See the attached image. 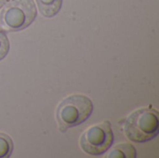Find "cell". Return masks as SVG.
I'll list each match as a JSON object with an SVG mask.
<instances>
[{"mask_svg": "<svg viewBox=\"0 0 159 158\" xmlns=\"http://www.w3.org/2000/svg\"><path fill=\"white\" fill-rule=\"evenodd\" d=\"M93 112L91 100L81 94L71 95L58 105L56 118L61 132L84 123Z\"/></svg>", "mask_w": 159, "mask_h": 158, "instance_id": "6da1fadb", "label": "cell"}, {"mask_svg": "<svg viewBox=\"0 0 159 158\" xmlns=\"http://www.w3.org/2000/svg\"><path fill=\"white\" fill-rule=\"evenodd\" d=\"M124 131L134 142H146L155 139L159 132L158 112L152 108H141L126 120Z\"/></svg>", "mask_w": 159, "mask_h": 158, "instance_id": "7a4b0ae2", "label": "cell"}, {"mask_svg": "<svg viewBox=\"0 0 159 158\" xmlns=\"http://www.w3.org/2000/svg\"><path fill=\"white\" fill-rule=\"evenodd\" d=\"M36 14L34 0H10L0 13V23L8 32H19L30 26Z\"/></svg>", "mask_w": 159, "mask_h": 158, "instance_id": "3957f363", "label": "cell"}, {"mask_svg": "<svg viewBox=\"0 0 159 158\" xmlns=\"http://www.w3.org/2000/svg\"><path fill=\"white\" fill-rule=\"evenodd\" d=\"M114 143V133L110 121L92 126L80 138L81 149L89 156L105 154Z\"/></svg>", "mask_w": 159, "mask_h": 158, "instance_id": "277c9868", "label": "cell"}, {"mask_svg": "<svg viewBox=\"0 0 159 158\" xmlns=\"http://www.w3.org/2000/svg\"><path fill=\"white\" fill-rule=\"evenodd\" d=\"M41 15L46 18L54 17L62 6V0H35Z\"/></svg>", "mask_w": 159, "mask_h": 158, "instance_id": "5b68a950", "label": "cell"}, {"mask_svg": "<svg viewBox=\"0 0 159 158\" xmlns=\"http://www.w3.org/2000/svg\"><path fill=\"white\" fill-rule=\"evenodd\" d=\"M136 156V149L133 145L128 143L116 145L110 151L109 155L106 156V157L108 158H135Z\"/></svg>", "mask_w": 159, "mask_h": 158, "instance_id": "8992f818", "label": "cell"}, {"mask_svg": "<svg viewBox=\"0 0 159 158\" xmlns=\"http://www.w3.org/2000/svg\"><path fill=\"white\" fill-rule=\"evenodd\" d=\"M14 144L12 139L5 133L0 132V158H8L13 152Z\"/></svg>", "mask_w": 159, "mask_h": 158, "instance_id": "52a82bcc", "label": "cell"}, {"mask_svg": "<svg viewBox=\"0 0 159 158\" xmlns=\"http://www.w3.org/2000/svg\"><path fill=\"white\" fill-rule=\"evenodd\" d=\"M10 48L9 40L7 33L4 30H0V61L6 58Z\"/></svg>", "mask_w": 159, "mask_h": 158, "instance_id": "ba28073f", "label": "cell"}, {"mask_svg": "<svg viewBox=\"0 0 159 158\" xmlns=\"http://www.w3.org/2000/svg\"><path fill=\"white\" fill-rule=\"evenodd\" d=\"M7 0H0V8L3 7V6H5V4L7 3Z\"/></svg>", "mask_w": 159, "mask_h": 158, "instance_id": "9c48e42d", "label": "cell"}]
</instances>
